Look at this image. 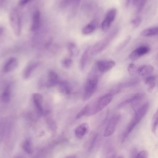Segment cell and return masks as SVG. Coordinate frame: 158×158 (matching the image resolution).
Listing matches in <instances>:
<instances>
[{"mask_svg": "<svg viewBox=\"0 0 158 158\" xmlns=\"http://www.w3.org/2000/svg\"><path fill=\"white\" fill-rule=\"evenodd\" d=\"M98 72L93 68L87 80L84 87L83 100L85 101L89 99L94 93L97 87L98 81Z\"/></svg>", "mask_w": 158, "mask_h": 158, "instance_id": "obj_1", "label": "cell"}, {"mask_svg": "<svg viewBox=\"0 0 158 158\" xmlns=\"http://www.w3.org/2000/svg\"><path fill=\"white\" fill-rule=\"evenodd\" d=\"M113 98L110 93L106 94L101 97L95 103L89 106L88 113L89 116L94 115L103 110L111 101Z\"/></svg>", "mask_w": 158, "mask_h": 158, "instance_id": "obj_2", "label": "cell"}, {"mask_svg": "<svg viewBox=\"0 0 158 158\" xmlns=\"http://www.w3.org/2000/svg\"><path fill=\"white\" fill-rule=\"evenodd\" d=\"M9 20L12 29L17 36L20 34L21 31V21L19 13L16 8H13L9 14Z\"/></svg>", "mask_w": 158, "mask_h": 158, "instance_id": "obj_3", "label": "cell"}, {"mask_svg": "<svg viewBox=\"0 0 158 158\" xmlns=\"http://www.w3.org/2000/svg\"><path fill=\"white\" fill-rule=\"evenodd\" d=\"M116 32L115 31L112 32L105 38L97 43L92 49V54H96L105 48L113 37L115 35Z\"/></svg>", "mask_w": 158, "mask_h": 158, "instance_id": "obj_4", "label": "cell"}, {"mask_svg": "<svg viewBox=\"0 0 158 158\" xmlns=\"http://www.w3.org/2000/svg\"><path fill=\"white\" fill-rule=\"evenodd\" d=\"M117 10L115 8L110 9L107 11L102 24V28L103 31H106L109 29L115 18Z\"/></svg>", "mask_w": 158, "mask_h": 158, "instance_id": "obj_5", "label": "cell"}, {"mask_svg": "<svg viewBox=\"0 0 158 158\" xmlns=\"http://www.w3.org/2000/svg\"><path fill=\"white\" fill-rule=\"evenodd\" d=\"M115 65L113 60H102L97 61L94 67L99 73H102L109 70Z\"/></svg>", "mask_w": 158, "mask_h": 158, "instance_id": "obj_6", "label": "cell"}, {"mask_svg": "<svg viewBox=\"0 0 158 158\" xmlns=\"http://www.w3.org/2000/svg\"><path fill=\"white\" fill-rule=\"evenodd\" d=\"M120 116L119 114L114 115L110 119L104 133V136L107 137L114 132L116 126L119 122Z\"/></svg>", "mask_w": 158, "mask_h": 158, "instance_id": "obj_7", "label": "cell"}, {"mask_svg": "<svg viewBox=\"0 0 158 158\" xmlns=\"http://www.w3.org/2000/svg\"><path fill=\"white\" fill-rule=\"evenodd\" d=\"M150 48L147 46H143L139 47L133 50L130 54L129 58L131 60H135L140 57L148 53Z\"/></svg>", "mask_w": 158, "mask_h": 158, "instance_id": "obj_8", "label": "cell"}, {"mask_svg": "<svg viewBox=\"0 0 158 158\" xmlns=\"http://www.w3.org/2000/svg\"><path fill=\"white\" fill-rule=\"evenodd\" d=\"M32 99L37 112L39 116H41L43 113L42 96L39 93H35L32 95Z\"/></svg>", "mask_w": 158, "mask_h": 158, "instance_id": "obj_9", "label": "cell"}, {"mask_svg": "<svg viewBox=\"0 0 158 158\" xmlns=\"http://www.w3.org/2000/svg\"><path fill=\"white\" fill-rule=\"evenodd\" d=\"M89 127L87 123H84L78 126L75 130L76 136L78 139H81L89 132Z\"/></svg>", "mask_w": 158, "mask_h": 158, "instance_id": "obj_10", "label": "cell"}, {"mask_svg": "<svg viewBox=\"0 0 158 158\" xmlns=\"http://www.w3.org/2000/svg\"><path fill=\"white\" fill-rule=\"evenodd\" d=\"M18 61L14 57L9 59L6 62L3 67V70L5 73H8L15 69L18 65Z\"/></svg>", "mask_w": 158, "mask_h": 158, "instance_id": "obj_11", "label": "cell"}, {"mask_svg": "<svg viewBox=\"0 0 158 158\" xmlns=\"http://www.w3.org/2000/svg\"><path fill=\"white\" fill-rule=\"evenodd\" d=\"M41 22V14L39 10H37L33 13L32 16V23L30 29L35 31L39 29Z\"/></svg>", "mask_w": 158, "mask_h": 158, "instance_id": "obj_12", "label": "cell"}, {"mask_svg": "<svg viewBox=\"0 0 158 158\" xmlns=\"http://www.w3.org/2000/svg\"><path fill=\"white\" fill-rule=\"evenodd\" d=\"M48 79L47 81L46 85L47 87H50L61 82L59 81V77L57 73L55 71H50L48 74Z\"/></svg>", "mask_w": 158, "mask_h": 158, "instance_id": "obj_13", "label": "cell"}, {"mask_svg": "<svg viewBox=\"0 0 158 158\" xmlns=\"http://www.w3.org/2000/svg\"><path fill=\"white\" fill-rule=\"evenodd\" d=\"M144 96V94L136 93L121 102L118 105L119 107H123L129 103L142 99Z\"/></svg>", "mask_w": 158, "mask_h": 158, "instance_id": "obj_14", "label": "cell"}, {"mask_svg": "<svg viewBox=\"0 0 158 158\" xmlns=\"http://www.w3.org/2000/svg\"><path fill=\"white\" fill-rule=\"evenodd\" d=\"M153 67L150 65H142L140 66L137 69V72L141 76L148 75L153 72Z\"/></svg>", "mask_w": 158, "mask_h": 158, "instance_id": "obj_15", "label": "cell"}, {"mask_svg": "<svg viewBox=\"0 0 158 158\" xmlns=\"http://www.w3.org/2000/svg\"><path fill=\"white\" fill-rule=\"evenodd\" d=\"M98 22L96 20L92 21L83 27L82 32L83 34H88L93 32L95 30L98 25Z\"/></svg>", "mask_w": 158, "mask_h": 158, "instance_id": "obj_16", "label": "cell"}, {"mask_svg": "<svg viewBox=\"0 0 158 158\" xmlns=\"http://www.w3.org/2000/svg\"><path fill=\"white\" fill-rule=\"evenodd\" d=\"M39 64V62H36L30 64L25 68L23 73V76L25 79L28 78L33 71Z\"/></svg>", "mask_w": 158, "mask_h": 158, "instance_id": "obj_17", "label": "cell"}, {"mask_svg": "<svg viewBox=\"0 0 158 158\" xmlns=\"http://www.w3.org/2000/svg\"><path fill=\"white\" fill-rule=\"evenodd\" d=\"M140 35L145 36L158 35V27H152L145 29L141 32Z\"/></svg>", "mask_w": 158, "mask_h": 158, "instance_id": "obj_18", "label": "cell"}, {"mask_svg": "<svg viewBox=\"0 0 158 158\" xmlns=\"http://www.w3.org/2000/svg\"><path fill=\"white\" fill-rule=\"evenodd\" d=\"M90 49L89 48L86 49L83 52L81 56L80 62V67L82 70L84 69L86 63Z\"/></svg>", "mask_w": 158, "mask_h": 158, "instance_id": "obj_19", "label": "cell"}, {"mask_svg": "<svg viewBox=\"0 0 158 158\" xmlns=\"http://www.w3.org/2000/svg\"><path fill=\"white\" fill-rule=\"evenodd\" d=\"M67 48L71 56H76L78 55L79 51L75 44L69 42L67 45Z\"/></svg>", "mask_w": 158, "mask_h": 158, "instance_id": "obj_20", "label": "cell"}, {"mask_svg": "<svg viewBox=\"0 0 158 158\" xmlns=\"http://www.w3.org/2000/svg\"><path fill=\"white\" fill-rule=\"evenodd\" d=\"M10 95V88L9 85L5 88L1 96L2 101L4 102H7L9 101Z\"/></svg>", "mask_w": 158, "mask_h": 158, "instance_id": "obj_21", "label": "cell"}, {"mask_svg": "<svg viewBox=\"0 0 158 158\" xmlns=\"http://www.w3.org/2000/svg\"><path fill=\"white\" fill-rule=\"evenodd\" d=\"M151 127L152 132L155 133L158 127V108L153 116Z\"/></svg>", "mask_w": 158, "mask_h": 158, "instance_id": "obj_22", "label": "cell"}, {"mask_svg": "<svg viewBox=\"0 0 158 158\" xmlns=\"http://www.w3.org/2000/svg\"><path fill=\"white\" fill-rule=\"evenodd\" d=\"M59 84L60 85V90L62 92L66 94H69L71 93V89L67 82H61Z\"/></svg>", "mask_w": 158, "mask_h": 158, "instance_id": "obj_23", "label": "cell"}, {"mask_svg": "<svg viewBox=\"0 0 158 158\" xmlns=\"http://www.w3.org/2000/svg\"><path fill=\"white\" fill-rule=\"evenodd\" d=\"M145 2L144 0H133L132 3L133 5L136 7L137 11L139 12L142 9Z\"/></svg>", "mask_w": 158, "mask_h": 158, "instance_id": "obj_24", "label": "cell"}, {"mask_svg": "<svg viewBox=\"0 0 158 158\" xmlns=\"http://www.w3.org/2000/svg\"><path fill=\"white\" fill-rule=\"evenodd\" d=\"M22 148L24 152L30 154L31 153V143L29 140H27L24 142L23 144Z\"/></svg>", "mask_w": 158, "mask_h": 158, "instance_id": "obj_25", "label": "cell"}, {"mask_svg": "<svg viewBox=\"0 0 158 158\" xmlns=\"http://www.w3.org/2000/svg\"><path fill=\"white\" fill-rule=\"evenodd\" d=\"M89 107V105H86L77 115L76 118L79 119L82 116L87 114Z\"/></svg>", "mask_w": 158, "mask_h": 158, "instance_id": "obj_26", "label": "cell"}, {"mask_svg": "<svg viewBox=\"0 0 158 158\" xmlns=\"http://www.w3.org/2000/svg\"><path fill=\"white\" fill-rule=\"evenodd\" d=\"M137 69L136 65L133 63L130 64L127 68L129 74L131 76H134L136 74Z\"/></svg>", "mask_w": 158, "mask_h": 158, "instance_id": "obj_27", "label": "cell"}, {"mask_svg": "<svg viewBox=\"0 0 158 158\" xmlns=\"http://www.w3.org/2000/svg\"><path fill=\"white\" fill-rule=\"evenodd\" d=\"M72 60L71 58H69L64 59L61 61L62 66L66 68L70 67L72 65Z\"/></svg>", "mask_w": 158, "mask_h": 158, "instance_id": "obj_28", "label": "cell"}, {"mask_svg": "<svg viewBox=\"0 0 158 158\" xmlns=\"http://www.w3.org/2000/svg\"><path fill=\"white\" fill-rule=\"evenodd\" d=\"M141 20V17L139 16L133 19L131 23L134 27H137L140 24Z\"/></svg>", "mask_w": 158, "mask_h": 158, "instance_id": "obj_29", "label": "cell"}, {"mask_svg": "<svg viewBox=\"0 0 158 158\" xmlns=\"http://www.w3.org/2000/svg\"><path fill=\"white\" fill-rule=\"evenodd\" d=\"M130 39L131 37L130 36H128L127 38L126 39L119 45L117 50H121L129 43L130 40Z\"/></svg>", "mask_w": 158, "mask_h": 158, "instance_id": "obj_30", "label": "cell"}, {"mask_svg": "<svg viewBox=\"0 0 158 158\" xmlns=\"http://www.w3.org/2000/svg\"><path fill=\"white\" fill-rule=\"evenodd\" d=\"M148 153L146 150H142L138 153L136 158H148Z\"/></svg>", "mask_w": 158, "mask_h": 158, "instance_id": "obj_31", "label": "cell"}, {"mask_svg": "<svg viewBox=\"0 0 158 158\" xmlns=\"http://www.w3.org/2000/svg\"><path fill=\"white\" fill-rule=\"evenodd\" d=\"M156 78L154 76H150L146 77L145 79V83L148 85L151 83L155 82Z\"/></svg>", "mask_w": 158, "mask_h": 158, "instance_id": "obj_32", "label": "cell"}, {"mask_svg": "<svg viewBox=\"0 0 158 158\" xmlns=\"http://www.w3.org/2000/svg\"><path fill=\"white\" fill-rule=\"evenodd\" d=\"M138 153L136 148H133L130 153V158H136Z\"/></svg>", "mask_w": 158, "mask_h": 158, "instance_id": "obj_33", "label": "cell"}, {"mask_svg": "<svg viewBox=\"0 0 158 158\" xmlns=\"http://www.w3.org/2000/svg\"><path fill=\"white\" fill-rule=\"evenodd\" d=\"M148 85L147 91L148 93H151L153 90L155 85L156 82H154L151 83Z\"/></svg>", "mask_w": 158, "mask_h": 158, "instance_id": "obj_34", "label": "cell"}, {"mask_svg": "<svg viewBox=\"0 0 158 158\" xmlns=\"http://www.w3.org/2000/svg\"><path fill=\"white\" fill-rule=\"evenodd\" d=\"M30 0H21L19 2V3L20 5H24L30 2Z\"/></svg>", "mask_w": 158, "mask_h": 158, "instance_id": "obj_35", "label": "cell"}, {"mask_svg": "<svg viewBox=\"0 0 158 158\" xmlns=\"http://www.w3.org/2000/svg\"><path fill=\"white\" fill-rule=\"evenodd\" d=\"M66 158H76V156L75 155H72L69 156Z\"/></svg>", "mask_w": 158, "mask_h": 158, "instance_id": "obj_36", "label": "cell"}, {"mask_svg": "<svg viewBox=\"0 0 158 158\" xmlns=\"http://www.w3.org/2000/svg\"><path fill=\"white\" fill-rule=\"evenodd\" d=\"M118 158H123V157L122 156H119L118 157Z\"/></svg>", "mask_w": 158, "mask_h": 158, "instance_id": "obj_37", "label": "cell"}, {"mask_svg": "<svg viewBox=\"0 0 158 158\" xmlns=\"http://www.w3.org/2000/svg\"><path fill=\"white\" fill-rule=\"evenodd\" d=\"M21 158L19 157V158Z\"/></svg>", "mask_w": 158, "mask_h": 158, "instance_id": "obj_38", "label": "cell"}]
</instances>
